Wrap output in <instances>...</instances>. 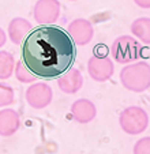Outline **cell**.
Listing matches in <instances>:
<instances>
[{
  "label": "cell",
  "instance_id": "obj_1",
  "mask_svg": "<svg viewBox=\"0 0 150 154\" xmlns=\"http://www.w3.org/2000/svg\"><path fill=\"white\" fill-rule=\"evenodd\" d=\"M74 60V41L61 27L38 26L23 41L22 61L36 76H60L68 71Z\"/></svg>",
  "mask_w": 150,
  "mask_h": 154
},
{
  "label": "cell",
  "instance_id": "obj_2",
  "mask_svg": "<svg viewBox=\"0 0 150 154\" xmlns=\"http://www.w3.org/2000/svg\"><path fill=\"white\" fill-rule=\"evenodd\" d=\"M123 86L134 93H142L150 87V64L146 61L127 64L120 72Z\"/></svg>",
  "mask_w": 150,
  "mask_h": 154
},
{
  "label": "cell",
  "instance_id": "obj_3",
  "mask_svg": "<svg viewBox=\"0 0 150 154\" xmlns=\"http://www.w3.org/2000/svg\"><path fill=\"white\" fill-rule=\"evenodd\" d=\"M120 127L130 135L142 134L149 125L147 112L141 106H128L120 113Z\"/></svg>",
  "mask_w": 150,
  "mask_h": 154
},
{
  "label": "cell",
  "instance_id": "obj_4",
  "mask_svg": "<svg viewBox=\"0 0 150 154\" xmlns=\"http://www.w3.org/2000/svg\"><path fill=\"white\" fill-rule=\"evenodd\" d=\"M141 45L131 35H121L112 44V56L117 63L126 64L134 61L139 55Z\"/></svg>",
  "mask_w": 150,
  "mask_h": 154
},
{
  "label": "cell",
  "instance_id": "obj_5",
  "mask_svg": "<svg viewBox=\"0 0 150 154\" xmlns=\"http://www.w3.org/2000/svg\"><path fill=\"white\" fill-rule=\"evenodd\" d=\"M89 75L97 82H104L112 76L113 63L107 56H93L87 63Z\"/></svg>",
  "mask_w": 150,
  "mask_h": 154
},
{
  "label": "cell",
  "instance_id": "obj_6",
  "mask_svg": "<svg viewBox=\"0 0 150 154\" xmlns=\"http://www.w3.org/2000/svg\"><path fill=\"white\" fill-rule=\"evenodd\" d=\"M26 100L30 106L36 109L45 108L52 101V89L46 83H36L27 89Z\"/></svg>",
  "mask_w": 150,
  "mask_h": 154
},
{
  "label": "cell",
  "instance_id": "obj_7",
  "mask_svg": "<svg viewBox=\"0 0 150 154\" xmlns=\"http://www.w3.org/2000/svg\"><path fill=\"white\" fill-rule=\"evenodd\" d=\"M60 14V4L53 0H41L34 7V18L38 23L48 25L53 23Z\"/></svg>",
  "mask_w": 150,
  "mask_h": 154
},
{
  "label": "cell",
  "instance_id": "obj_8",
  "mask_svg": "<svg viewBox=\"0 0 150 154\" xmlns=\"http://www.w3.org/2000/svg\"><path fill=\"white\" fill-rule=\"evenodd\" d=\"M70 37L78 45H86L93 38V26L86 19H75L68 26Z\"/></svg>",
  "mask_w": 150,
  "mask_h": 154
},
{
  "label": "cell",
  "instance_id": "obj_9",
  "mask_svg": "<svg viewBox=\"0 0 150 154\" xmlns=\"http://www.w3.org/2000/svg\"><path fill=\"white\" fill-rule=\"evenodd\" d=\"M95 106L92 101L89 100H77V101L72 104L71 106V115L75 120L81 124H86V123H90L93 119L95 117Z\"/></svg>",
  "mask_w": 150,
  "mask_h": 154
},
{
  "label": "cell",
  "instance_id": "obj_10",
  "mask_svg": "<svg viewBox=\"0 0 150 154\" xmlns=\"http://www.w3.org/2000/svg\"><path fill=\"white\" fill-rule=\"evenodd\" d=\"M58 85L61 89V91L67 94H74L78 90H81L82 85H83V78L78 70L71 68L58 79Z\"/></svg>",
  "mask_w": 150,
  "mask_h": 154
},
{
  "label": "cell",
  "instance_id": "obj_11",
  "mask_svg": "<svg viewBox=\"0 0 150 154\" xmlns=\"http://www.w3.org/2000/svg\"><path fill=\"white\" fill-rule=\"evenodd\" d=\"M19 128V116L12 109H3L0 112V134L10 137Z\"/></svg>",
  "mask_w": 150,
  "mask_h": 154
},
{
  "label": "cell",
  "instance_id": "obj_12",
  "mask_svg": "<svg viewBox=\"0 0 150 154\" xmlns=\"http://www.w3.org/2000/svg\"><path fill=\"white\" fill-rule=\"evenodd\" d=\"M30 26H32V25H30L29 20L23 19V18H15V19H12L8 26L10 40L14 44H20L23 38L26 40L27 35L30 34L29 33Z\"/></svg>",
  "mask_w": 150,
  "mask_h": 154
},
{
  "label": "cell",
  "instance_id": "obj_13",
  "mask_svg": "<svg viewBox=\"0 0 150 154\" xmlns=\"http://www.w3.org/2000/svg\"><path fill=\"white\" fill-rule=\"evenodd\" d=\"M131 33L142 42L150 44V18H138L131 25Z\"/></svg>",
  "mask_w": 150,
  "mask_h": 154
},
{
  "label": "cell",
  "instance_id": "obj_14",
  "mask_svg": "<svg viewBox=\"0 0 150 154\" xmlns=\"http://www.w3.org/2000/svg\"><path fill=\"white\" fill-rule=\"evenodd\" d=\"M14 68V57L10 52L2 51L0 52V78L7 79L11 76Z\"/></svg>",
  "mask_w": 150,
  "mask_h": 154
},
{
  "label": "cell",
  "instance_id": "obj_15",
  "mask_svg": "<svg viewBox=\"0 0 150 154\" xmlns=\"http://www.w3.org/2000/svg\"><path fill=\"white\" fill-rule=\"evenodd\" d=\"M15 72H17L18 81L23 82V83H29V82L34 81V75H32V72L27 70V67L25 66L23 61H18L17 68H15Z\"/></svg>",
  "mask_w": 150,
  "mask_h": 154
},
{
  "label": "cell",
  "instance_id": "obj_16",
  "mask_svg": "<svg viewBox=\"0 0 150 154\" xmlns=\"http://www.w3.org/2000/svg\"><path fill=\"white\" fill-rule=\"evenodd\" d=\"M14 100V91L10 86H6V85H2L0 86V104L3 105H8L12 102Z\"/></svg>",
  "mask_w": 150,
  "mask_h": 154
},
{
  "label": "cell",
  "instance_id": "obj_17",
  "mask_svg": "<svg viewBox=\"0 0 150 154\" xmlns=\"http://www.w3.org/2000/svg\"><path fill=\"white\" fill-rule=\"evenodd\" d=\"M134 154H150V137L142 138L135 143Z\"/></svg>",
  "mask_w": 150,
  "mask_h": 154
},
{
  "label": "cell",
  "instance_id": "obj_18",
  "mask_svg": "<svg viewBox=\"0 0 150 154\" xmlns=\"http://www.w3.org/2000/svg\"><path fill=\"white\" fill-rule=\"evenodd\" d=\"M135 3L138 4L139 7H145V8H147V7H150V2H142V0H136Z\"/></svg>",
  "mask_w": 150,
  "mask_h": 154
}]
</instances>
